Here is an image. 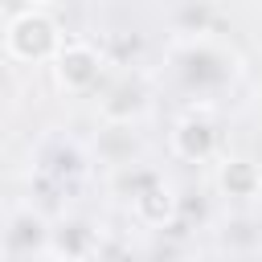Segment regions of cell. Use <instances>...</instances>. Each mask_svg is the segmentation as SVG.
<instances>
[{
    "mask_svg": "<svg viewBox=\"0 0 262 262\" xmlns=\"http://www.w3.org/2000/svg\"><path fill=\"white\" fill-rule=\"evenodd\" d=\"M66 41H70V37L61 33L53 8H45V4H25V8H16V12L8 16L4 37H0V49H4L8 61H20V66H41V61L53 66V57L61 53Z\"/></svg>",
    "mask_w": 262,
    "mask_h": 262,
    "instance_id": "1",
    "label": "cell"
},
{
    "mask_svg": "<svg viewBox=\"0 0 262 262\" xmlns=\"http://www.w3.org/2000/svg\"><path fill=\"white\" fill-rule=\"evenodd\" d=\"M172 66H176L180 82L192 94L217 90V86H225V82L237 78V53L225 41H217V37H192V41H184L176 49Z\"/></svg>",
    "mask_w": 262,
    "mask_h": 262,
    "instance_id": "2",
    "label": "cell"
},
{
    "mask_svg": "<svg viewBox=\"0 0 262 262\" xmlns=\"http://www.w3.org/2000/svg\"><path fill=\"white\" fill-rule=\"evenodd\" d=\"M168 151L184 164H209L221 160V123L213 119L209 106H192L188 115H180L168 131Z\"/></svg>",
    "mask_w": 262,
    "mask_h": 262,
    "instance_id": "3",
    "label": "cell"
},
{
    "mask_svg": "<svg viewBox=\"0 0 262 262\" xmlns=\"http://www.w3.org/2000/svg\"><path fill=\"white\" fill-rule=\"evenodd\" d=\"M49 70H53V82H57L61 94H90V90H98V82L106 74V61L86 37H70Z\"/></svg>",
    "mask_w": 262,
    "mask_h": 262,
    "instance_id": "4",
    "label": "cell"
},
{
    "mask_svg": "<svg viewBox=\"0 0 262 262\" xmlns=\"http://www.w3.org/2000/svg\"><path fill=\"white\" fill-rule=\"evenodd\" d=\"M147 111V86L131 74H123L119 82H111L102 94H98V115L102 123H123V127H135Z\"/></svg>",
    "mask_w": 262,
    "mask_h": 262,
    "instance_id": "5",
    "label": "cell"
},
{
    "mask_svg": "<svg viewBox=\"0 0 262 262\" xmlns=\"http://www.w3.org/2000/svg\"><path fill=\"white\" fill-rule=\"evenodd\" d=\"M131 213H135V221H143V225H151V229H160L164 221H172L176 217V192H172V184H164L160 176H139V184L131 188Z\"/></svg>",
    "mask_w": 262,
    "mask_h": 262,
    "instance_id": "6",
    "label": "cell"
},
{
    "mask_svg": "<svg viewBox=\"0 0 262 262\" xmlns=\"http://www.w3.org/2000/svg\"><path fill=\"white\" fill-rule=\"evenodd\" d=\"M0 242L8 250V258L16 262H37L49 254V225L37 213H16L8 221V229H0Z\"/></svg>",
    "mask_w": 262,
    "mask_h": 262,
    "instance_id": "7",
    "label": "cell"
},
{
    "mask_svg": "<svg viewBox=\"0 0 262 262\" xmlns=\"http://www.w3.org/2000/svg\"><path fill=\"white\" fill-rule=\"evenodd\" d=\"M217 188L233 201H254L262 192V164L250 156H221L217 160Z\"/></svg>",
    "mask_w": 262,
    "mask_h": 262,
    "instance_id": "8",
    "label": "cell"
},
{
    "mask_svg": "<svg viewBox=\"0 0 262 262\" xmlns=\"http://www.w3.org/2000/svg\"><path fill=\"white\" fill-rule=\"evenodd\" d=\"M94 151H98V160L106 164V168H135L131 160H135V151H139V135H135V127H123V123H102V131H98V139H94Z\"/></svg>",
    "mask_w": 262,
    "mask_h": 262,
    "instance_id": "9",
    "label": "cell"
},
{
    "mask_svg": "<svg viewBox=\"0 0 262 262\" xmlns=\"http://www.w3.org/2000/svg\"><path fill=\"white\" fill-rule=\"evenodd\" d=\"M94 250H98V242L86 221H66V225L49 229V254L61 262H86Z\"/></svg>",
    "mask_w": 262,
    "mask_h": 262,
    "instance_id": "10",
    "label": "cell"
},
{
    "mask_svg": "<svg viewBox=\"0 0 262 262\" xmlns=\"http://www.w3.org/2000/svg\"><path fill=\"white\" fill-rule=\"evenodd\" d=\"M37 262H61V258H53V254H45V258H37Z\"/></svg>",
    "mask_w": 262,
    "mask_h": 262,
    "instance_id": "11",
    "label": "cell"
},
{
    "mask_svg": "<svg viewBox=\"0 0 262 262\" xmlns=\"http://www.w3.org/2000/svg\"><path fill=\"white\" fill-rule=\"evenodd\" d=\"M254 262H262V246H258V250H254Z\"/></svg>",
    "mask_w": 262,
    "mask_h": 262,
    "instance_id": "12",
    "label": "cell"
}]
</instances>
